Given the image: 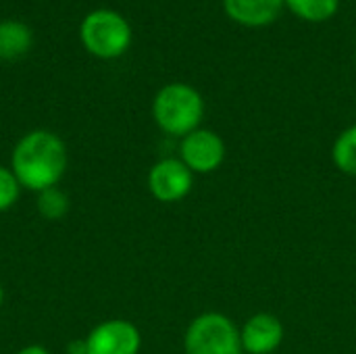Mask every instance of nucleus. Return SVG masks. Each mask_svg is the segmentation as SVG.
Masks as SVG:
<instances>
[{
    "instance_id": "nucleus-1",
    "label": "nucleus",
    "mask_w": 356,
    "mask_h": 354,
    "mask_svg": "<svg viewBox=\"0 0 356 354\" xmlns=\"http://www.w3.org/2000/svg\"><path fill=\"white\" fill-rule=\"evenodd\" d=\"M10 171L21 188L33 190L38 194L48 188H56L67 171L65 142L46 129L25 134L13 150Z\"/></svg>"
},
{
    "instance_id": "nucleus-2",
    "label": "nucleus",
    "mask_w": 356,
    "mask_h": 354,
    "mask_svg": "<svg viewBox=\"0 0 356 354\" xmlns=\"http://www.w3.org/2000/svg\"><path fill=\"white\" fill-rule=\"evenodd\" d=\"M152 117L165 134L186 138L200 127L204 117V100L200 92L188 83H167L154 96Z\"/></svg>"
},
{
    "instance_id": "nucleus-3",
    "label": "nucleus",
    "mask_w": 356,
    "mask_h": 354,
    "mask_svg": "<svg viewBox=\"0 0 356 354\" xmlns=\"http://www.w3.org/2000/svg\"><path fill=\"white\" fill-rule=\"evenodd\" d=\"M79 38L90 54L108 61L127 52L131 46V27L117 10L98 8L83 17Z\"/></svg>"
},
{
    "instance_id": "nucleus-4",
    "label": "nucleus",
    "mask_w": 356,
    "mask_h": 354,
    "mask_svg": "<svg viewBox=\"0 0 356 354\" xmlns=\"http://www.w3.org/2000/svg\"><path fill=\"white\" fill-rule=\"evenodd\" d=\"M186 354H244L240 328L223 313H202L186 330Z\"/></svg>"
},
{
    "instance_id": "nucleus-5",
    "label": "nucleus",
    "mask_w": 356,
    "mask_h": 354,
    "mask_svg": "<svg viewBox=\"0 0 356 354\" xmlns=\"http://www.w3.org/2000/svg\"><path fill=\"white\" fill-rule=\"evenodd\" d=\"M181 163L192 173H213L225 161V142L213 129H194L179 144Z\"/></svg>"
},
{
    "instance_id": "nucleus-6",
    "label": "nucleus",
    "mask_w": 356,
    "mask_h": 354,
    "mask_svg": "<svg viewBox=\"0 0 356 354\" xmlns=\"http://www.w3.org/2000/svg\"><path fill=\"white\" fill-rule=\"evenodd\" d=\"M194 186V173L181 159H163L148 171V190L159 202H179Z\"/></svg>"
},
{
    "instance_id": "nucleus-7",
    "label": "nucleus",
    "mask_w": 356,
    "mask_h": 354,
    "mask_svg": "<svg viewBox=\"0 0 356 354\" xmlns=\"http://www.w3.org/2000/svg\"><path fill=\"white\" fill-rule=\"evenodd\" d=\"M88 354H138L142 348L140 330L127 319L98 323L86 338Z\"/></svg>"
},
{
    "instance_id": "nucleus-8",
    "label": "nucleus",
    "mask_w": 356,
    "mask_h": 354,
    "mask_svg": "<svg viewBox=\"0 0 356 354\" xmlns=\"http://www.w3.org/2000/svg\"><path fill=\"white\" fill-rule=\"evenodd\" d=\"M244 354H273L284 342V323L271 313L252 315L240 330Z\"/></svg>"
},
{
    "instance_id": "nucleus-9",
    "label": "nucleus",
    "mask_w": 356,
    "mask_h": 354,
    "mask_svg": "<svg viewBox=\"0 0 356 354\" xmlns=\"http://www.w3.org/2000/svg\"><path fill=\"white\" fill-rule=\"evenodd\" d=\"M284 6V0H223L225 15L244 27H265L273 23Z\"/></svg>"
},
{
    "instance_id": "nucleus-10",
    "label": "nucleus",
    "mask_w": 356,
    "mask_h": 354,
    "mask_svg": "<svg viewBox=\"0 0 356 354\" xmlns=\"http://www.w3.org/2000/svg\"><path fill=\"white\" fill-rule=\"evenodd\" d=\"M33 35L31 29L15 19L0 23V58L2 61H15L23 56L31 48Z\"/></svg>"
},
{
    "instance_id": "nucleus-11",
    "label": "nucleus",
    "mask_w": 356,
    "mask_h": 354,
    "mask_svg": "<svg viewBox=\"0 0 356 354\" xmlns=\"http://www.w3.org/2000/svg\"><path fill=\"white\" fill-rule=\"evenodd\" d=\"M332 161L340 173L356 177V123L336 138L332 146Z\"/></svg>"
},
{
    "instance_id": "nucleus-12",
    "label": "nucleus",
    "mask_w": 356,
    "mask_h": 354,
    "mask_svg": "<svg viewBox=\"0 0 356 354\" xmlns=\"http://www.w3.org/2000/svg\"><path fill=\"white\" fill-rule=\"evenodd\" d=\"M284 2L296 17L311 23L327 21L340 8V0H284Z\"/></svg>"
},
{
    "instance_id": "nucleus-13",
    "label": "nucleus",
    "mask_w": 356,
    "mask_h": 354,
    "mask_svg": "<svg viewBox=\"0 0 356 354\" xmlns=\"http://www.w3.org/2000/svg\"><path fill=\"white\" fill-rule=\"evenodd\" d=\"M67 209H69V200L58 188H48L38 194V211L44 219L56 221L67 213Z\"/></svg>"
},
{
    "instance_id": "nucleus-14",
    "label": "nucleus",
    "mask_w": 356,
    "mask_h": 354,
    "mask_svg": "<svg viewBox=\"0 0 356 354\" xmlns=\"http://www.w3.org/2000/svg\"><path fill=\"white\" fill-rule=\"evenodd\" d=\"M19 190H21V186H19L15 173L0 165V213L8 211L17 202Z\"/></svg>"
},
{
    "instance_id": "nucleus-15",
    "label": "nucleus",
    "mask_w": 356,
    "mask_h": 354,
    "mask_svg": "<svg viewBox=\"0 0 356 354\" xmlns=\"http://www.w3.org/2000/svg\"><path fill=\"white\" fill-rule=\"evenodd\" d=\"M67 354H88V344L86 340H73L67 344Z\"/></svg>"
},
{
    "instance_id": "nucleus-16",
    "label": "nucleus",
    "mask_w": 356,
    "mask_h": 354,
    "mask_svg": "<svg viewBox=\"0 0 356 354\" xmlns=\"http://www.w3.org/2000/svg\"><path fill=\"white\" fill-rule=\"evenodd\" d=\"M17 354H50L44 346H38V344H31V346H25L21 348Z\"/></svg>"
},
{
    "instance_id": "nucleus-17",
    "label": "nucleus",
    "mask_w": 356,
    "mask_h": 354,
    "mask_svg": "<svg viewBox=\"0 0 356 354\" xmlns=\"http://www.w3.org/2000/svg\"><path fill=\"white\" fill-rule=\"evenodd\" d=\"M2 300H4V292H2V286H0V307H2Z\"/></svg>"
},
{
    "instance_id": "nucleus-18",
    "label": "nucleus",
    "mask_w": 356,
    "mask_h": 354,
    "mask_svg": "<svg viewBox=\"0 0 356 354\" xmlns=\"http://www.w3.org/2000/svg\"><path fill=\"white\" fill-rule=\"evenodd\" d=\"M355 61H356V48H355Z\"/></svg>"
}]
</instances>
